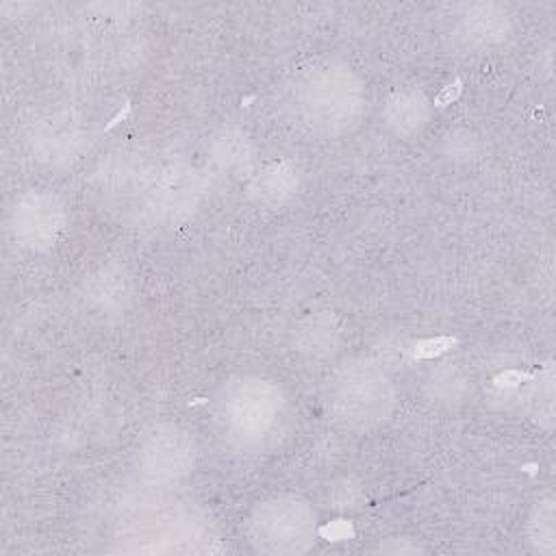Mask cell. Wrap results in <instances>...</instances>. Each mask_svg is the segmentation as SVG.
Wrapping results in <instances>:
<instances>
[{
  "label": "cell",
  "mask_w": 556,
  "mask_h": 556,
  "mask_svg": "<svg viewBox=\"0 0 556 556\" xmlns=\"http://www.w3.org/2000/svg\"><path fill=\"white\" fill-rule=\"evenodd\" d=\"M282 415V395L267 380H241L224 400V419L228 430L243 441L267 437Z\"/></svg>",
  "instance_id": "277c9868"
},
{
  "label": "cell",
  "mask_w": 556,
  "mask_h": 556,
  "mask_svg": "<svg viewBox=\"0 0 556 556\" xmlns=\"http://www.w3.org/2000/svg\"><path fill=\"white\" fill-rule=\"evenodd\" d=\"M15 230L30 245H46L61 230V211L52 200L33 195L15 211Z\"/></svg>",
  "instance_id": "8992f818"
},
{
  "label": "cell",
  "mask_w": 556,
  "mask_h": 556,
  "mask_svg": "<svg viewBox=\"0 0 556 556\" xmlns=\"http://www.w3.org/2000/svg\"><path fill=\"white\" fill-rule=\"evenodd\" d=\"M393 404V391L382 369L371 363L345 365L332 384V408L352 428L380 424Z\"/></svg>",
  "instance_id": "6da1fadb"
},
{
  "label": "cell",
  "mask_w": 556,
  "mask_h": 556,
  "mask_svg": "<svg viewBox=\"0 0 556 556\" xmlns=\"http://www.w3.org/2000/svg\"><path fill=\"white\" fill-rule=\"evenodd\" d=\"M480 15H471L467 20V28L471 26V39L478 41H493L500 37V33L504 30V15L502 13H493V7H480Z\"/></svg>",
  "instance_id": "9c48e42d"
},
{
  "label": "cell",
  "mask_w": 556,
  "mask_h": 556,
  "mask_svg": "<svg viewBox=\"0 0 556 556\" xmlns=\"http://www.w3.org/2000/svg\"><path fill=\"white\" fill-rule=\"evenodd\" d=\"M267 176H263V182L258 180V189L263 191V195L274 198V200H285L291 193V187L295 185V178L291 176V169H285L282 165L265 172Z\"/></svg>",
  "instance_id": "30bf717a"
},
{
  "label": "cell",
  "mask_w": 556,
  "mask_h": 556,
  "mask_svg": "<svg viewBox=\"0 0 556 556\" xmlns=\"http://www.w3.org/2000/svg\"><path fill=\"white\" fill-rule=\"evenodd\" d=\"M302 106L317 128L345 130L356 122L363 106L361 83L348 70H319L304 85Z\"/></svg>",
  "instance_id": "7a4b0ae2"
},
{
  "label": "cell",
  "mask_w": 556,
  "mask_h": 556,
  "mask_svg": "<svg viewBox=\"0 0 556 556\" xmlns=\"http://www.w3.org/2000/svg\"><path fill=\"white\" fill-rule=\"evenodd\" d=\"M530 541L543 554H554L556 528H554V502L547 497L539 504L530 519Z\"/></svg>",
  "instance_id": "ba28073f"
},
{
  "label": "cell",
  "mask_w": 556,
  "mask_h": 556,
  "mask_svg": "<svg viewBox=\"0 0 556 556\" xmlns=\"http://www.w3.org/2000/svg\"><path fill=\"white\" fill-rule=\"evenodd\" d=\"M252 543L269 554H298L311 547L315 536L313 510L291 497L261 504L250 519Z\"/></svg>",
  "instance_id": "3957f363"
},
{
  "label": "cell",
  "mask_w": 556,
  "mask_h": 556,
  "mask_svg": "<svg viewBox=\"0 0 556 556\" xmlns=\"http://www.w3.org/2000/svg\"><path fill=\"white\" fill-rule=\"evenodd\" d=\"M426 115H428V104L424 96L417 91L395 93L387 106L389 124L393 126L395 132H402V135L419 130L426 122Z\"/></svg>",
  "instance_id": "52a82bcc"
},
{
  "label": "cell",
  "mask_w": 556,
  "mask_h": 556,
  "mask_svg": "<svg viewBox=\"0 0 556 556\" xmlns=\"http://www.w3.org/2000/svg\"><path fill=\"white\" fill-rule=\"evenodd\" d=\"M193 463V450L189 439L176 428L156 430L141 452L143 471L159 482L176 480L189 471Z\"/></svg>",
  "instance_id": "5b68a950"
}]
</instances>
